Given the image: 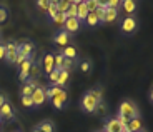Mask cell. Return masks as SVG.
<instances>
[{"label": "cell", "mask_w": 153, "mask_h": 132, "mask_svg": "<svg viewBox=\"0 0 153 132\" xmlns=\"http://www.w3.org/2000/svg\"><path fill=\"white\" fill-rule=\"evenodd\" d=\"M120 116H125L128 121L130 119H135V117H140V110H138L137 104H135L133 100H130V99H126V100H122L118 105V112Z\"/></svg>", "instance_id": "obj_1"}, {"label": "cell", "mask_w": 153, "mask_h": 132, "mask_svg": "<svg viewBox=\"0 0 153 132\" xmlns=\"http://www.w3.org/2000/svg\"><path fill=\"white\" fill-rule=\"evenodd\" d=\"M98 102L100 100H97L92 94L87 90V92L82 95V99H80V109H82V112H85V114H95Z\"/></svg>", "instance_id": "obj_2"}, {"label": "cell", "mask_w": 153, "mask_h": 132, "mask_svg": "<svg viewBox=\"0 0 153 132\" xmlns=\"http://www.w3.org/2000/svg\"><path fill=\"white\" fill-rule=\"evenodd\" d=\"M138 28V20L135 15H126L125 19L120 22V32L123 35H133Z\"/></svg>", "instance_id": "obj_3"}, {"label": "cell", "mask_w": 153, "mask_h": 132, "mask_svg": "<svg viewBox=\"0 0 153 132\" xmlns=\"http://www.w3.org/2000/svg\"><path fill=\"white\" fill-rule=\"evenodd\" d=\"M67 100H68V94H67V90L65 89H60V92H58L57 95H53V97L50 99V104L53 105V109L62 110L63 107H65Z\"/></svg>", "instance_id": "obj_4"}, {"label": "cell", "mask_w": 153, "mask_h": 132, "mask_svg": "<svg viewBox=\"0 0 153 132\" xmlns=\"http://www.w3.org/2000/svg\"><path fill=\"white\" fill-rule=\"evenodd\" d=\"M53 44L55 45H58L60 49H63V47H67V45H70V40H72V35L68 34V32H65L63 28H60L58 32H55V35H53Z\"/></svg>", "instance_id": "obj_5"}, {"label": "cell", "mask_w": 153, "mask_h": 132, "mask_svg": "<svg viewBox=\"0 0 153 132\" xmlns=\"http://www.w3.org/2000/svg\"><path fill=\"white\" fill-rule=\"evenodd\" d=\"M32 100H33V109L42 107V105L47 102V92H45V89L38 86L37 89L33 90V94H32Z\"/></svg>", "instance_id": "obj_6"}, {"label": "cell", "mask_w": 153, "mask_h": 132, "mask_svg": "<svg viewBox=\"0 0 153 132\" xmlns=\"http://www.w3.org/2000/svg\"><path fill=\"white\" fill-rule=\"evenodd\" d=\"M5 47H7V52H5V60H7L8 64H15L17 55H19V44L13 42V40H10V42H8Z\"/></svg>", "instance_id": "obj_7"}, {"label": "cell", "mask_w": 153, "mask_h": 132, "mask_svg": "<svg viewBox=\"0 0 153 132\" xmlns=\"http://www.w3.org/2000/svg\"><path fill=\"white\" fill-rule=\"evenodd\" d=\"M32 65H33V58L32 57H28L27 60H23V62L19 65V79L22 82H25L28 79V74H30Z\"/></svg>", "instance_id": "obj_8"}, {"label": "cell", "mask_w": 153, "mask_h": 132, "mask_svg": "<svg viewBox=\"0 0 153 132\" xmlns=\"http://www.w3.org/2000/svg\"><path fill=\"white\" fill-rule=\"evenodd\" d=\"M63 30L65 32H68L70 35H73V34H76V32L82 28V22L76 17H72V19H67L65 20V23H63Z\"/></svg>", "instance_id": "obj_9"}, {"label": "cell", "mask_w": 153, "mask_h": 132, "mask_svg": "<svg viewBox=\"0 0 153 132\" xmlns=\"http://www.w3.org/2000/svg\"><path fill=\"white\" fill-rule=\"evenodd\" d=\"M13 116H15V112H13V107L10 105V102H5L2 107H0V121H12L13 119Z\"/></svg>", "instance_id": "obj_10"}, {"label": "cell", "mask_w": 153, "mask_h": 132, "mask_svg": "<svg viewBox=\"0 0 153 132\" xmlns=\"http://www.w3.org/2000/svg\"><path fill=\"white\" fill-rule=\"evenodd\" d=\"M55 69V62H53V54H45L42 58V70L43 72H47V75L52 72V70Z\"/></svg>", "instance_id": "obj_11"}, {"label": "cell", "mask_w": 153, "mask_h": 132, "mask_svg": "<svg viewBox=\"0 0 153 132\" xmlns=\"http://www.w3.org/2000/svg\"><path fill=\"white\" fill-rule=\"evenodd\" d=\"M38 87V82L33 80V79H27V80L23 82V86H22V95H32L33 94V90Z\"/></svg>", "instance_id": "obj_12"}, {"label": "cell", "mask_w": 153, "mask_h": 132, "mask_svg": "<svg viewBox=\"0 0 153 132\" xmlns=\"http://www.w3.org/2000/svg\"><path fill=\"white\" fill-rule=\"evenodd\" d=\"M118 15H120L118 8H111V7H107V8H105L103 23H111V22H115V20H118Z\"/></svg>", "instance_id": "obj_13"}, {"label": "cell", "mask_w": 153, "mask_h": 132, "mask_svg": "<svg viewBox=\"0 0 153 132\" xmlns=\"http://www.w3.org/2000/svg\"><path fill=\"white\" fill-rule=\"evenodd\" d=\"M60 52H62V55H63L65 58L78 60V50H76V47H75V45H72V44H70V45H67V47H63V49H62Z\"/></svg>", "instance_id": "obj_14"}, {"label": "cell", "mask_w": 153, "mask_h": 132, "mask_svg": "<svg viewBox=\"0 0 153 132\" xmlns=\"http://www.w3.org/2000/svg\"><path fill=\"white\" fill-rule=\"evenodd\" d=\"M122 7L126 12V15H135L137 14V8H138V2L137 0H123Z\"/></svg>", "instance_id": "obj_15"}, {"label": "cell", "mask_w": 153, "mask_h": 132, "mask_svg": "<svg viewBox=\"0 0 153 132\" xmlns=\"http://www.w3.org/2000/svg\"><path fill=\"white\" fill-rule=\"evenodd\" d=\"M103 130L105 132H120V130H122V124H120V122L113 117V119H110V121L105 122Z\"/></svg>", "instance_id": "obj_16"}, {"label": "cell", "mask_w": 153, "mask_h": 132, "mask_svg": "<svg viewBox=\"0 0 153 132\" xmlns=\"http://www.w3.org/2000/svg\"><path fill=\"white\" fill-rule=\"evenodd\" d=\"M35 50V45H33V42H22V44H19V52L20 54H23V55H27V57H32V52Z\"/></svg>", "instance_id": "obj_17"}, {"label": "cell", "mask_w": 153, "mask_h": 132, "mask_svg": "<svg viewBox=\"0 0 153 132\" xmlns=\"http://www.w3.org/2000/svg\"><path fill=\"white\" fill-rule=\"evenodd\" d=\"M76 69L80 70V72H83V74H90L93 69V64L90 58H83V60H78V64H76Z\"/></svg>", "instance_id": "obj_18"}, {"label": "cell", "mask_w": 153, "mask_h": 132, "mask_svg": "<svg viewBox=\"0 0 153 132\" xmlns=\"http://www.w3.org/2000/svg\"><path fill=\"white\" fill-rule=\"evenodd\" d=\"M87 15H88V7H87V4H85V2H82V4L76 5V19L83 23L85 19H87Z\"/></svg>", "instance_id": "obj_19"}, {"label": "cell", "mask_w": 153, "mask_h": 132, "mask_svg": "<svg viewBox=\"0 0 153 132\" xmlns=\"http://www.w3.org/2000/svg\"><path fill=\"white\" fill-rule=\"evenodd\" d=\"M85 23H87L88 27H98V25H102L100 23V19L97 17V14L95 12H88V15H87V19H85Z\"/></svg>", "instance_id": "obj_20"}, {"label": "cell", "mask_w": 153, "mask_h": 132, "mask_svg": "<svg viewBox=\"0 0 153 132\" xmlns=\"http://www.w3.org/2000/svg\"><path fill=\"white\" fill-rule=\"evenodd\" d=\"M126 125H128L130 132H138V130H142V129H143V125H142V119H140V117H135V119H130Z\"/></svg>", "instance_id": "obj_21"}, {"label": "cell", "mask_w": 153, "mask_h": 132, "mask_svg": "<svg viewBox=\"0 0 153 132\" xmlns=\"http://www.w3.org/2000/svg\"><path fill=\"white\" fill-rule=\"evenodd\" d=\"M37 129L42 132H55V124L52 121H42L37 124Z\"/></svg>", "instance_id": "obj_22"}, {"label": "cell", "mask_w": 153, "mask_h": 132, "mask_svg": "<svg viewBox=\"0 0 153 132\" xmlns=\"http://www.w3.org/2000/svg\"><path fill=\"white\" fill-rule=\"evenodd\" d=\"M68 79H70V72H68V70H60V77H58L57 86L60 87V89H65L67 84H68Z\"/></svg>", "instance_id": "obj_23"}, {"label": "cell", "mask_w": 153, "mask_h": 132, "mask_svg": "<svg viewBox=\"0 0 153 132\" xmlns=\"http://www.w3.org/2000/svg\"><path fill=\"white\" fill-rule=\"evenodd\" d=\"M40 74H42V65H38V64L33 62V65H32V69H30V74H28V79L37 80V79L40 77Z\"/></svg>", "instance_id": "obj_24"}, {"label": "cell", "mask_w": 153, "mask_h": 132, "mask_svg": "<svg viewBox=\"0 0 153 132\" xmlns=\"http://www.w3.org/2000/svg\"><path fill=\"white\" fill-rule=\"evenodd\" d=\"M76 64H78V60H72V58H65L63 60V65H62V70H72L76 67Z\"/></svg>", "instance_id": "obj_25"}, {"label": "cell", "mask_w": 153, "mask_h": 132, "mask_svg": "<svg viewBox=\"0 0 153 132\" xmlns=\"http://www.w3.org/2000/svg\"><path fill=\"white\" fill-rule=\"evenodd\" d=\"M63 60H65V57L62 55V52H57V54H53V62H55V69L62 70V65H63Z\"/></svg>", "instance_id": "obj_26"}, {"label": "cell", "mask_w": 153, "mask_h": 132, "mask_svg": "<svg viewBox=\"0 0 153 132\" xmlns=\"http://www.w3.org/2000/svg\"><path fill=\"white\" fill-rule=\"evenodd\" d=\"M58 77H60V70L58 69H53L52 72L48 74V80H50V86H57L58 82Z\"/></svg>", "instance_id": "obj_27"}, {"label": "cell", "mask_w": 153, "mask_h": 132, "mask_svg": "<svg viewBox=\"0 0 153 132\" xmlns=\"http://www.w3.org/2000/svg\"><path fill=\"white\" fill-rule=\"evenodd\" d=\"M45 12H47V17H48V19L52 20V19H53V17L58 14V7H57V4H50L48 7H47V10H45Z\"/></svg>", "instance_id": "obj_28"}, {"label": "cell", "mask_w": 153, "mask_h": 132, "mask_svg": "<svg viewBox=\"0 0 153 132\" xmlns=\"http://www.w3.org/2000/svg\"><path fill=\"white\" fill-rule=\"evenodd\" d=\"M65 20H67V15L63 14V12H58L57 15L52 19V22L53 23H57V25H60V27H63V23H65Z\"/></svg>", "instance_id": "obj_29"}, {"label": "cell", "mask_w": 153, "mask_h": 132, "mask_svg": "<svg viewBox=\"0 0 153 132\" xmlns=\"http://www.w3.org/2000/svg\"><path fill=\"white\" fill-rule=\"evenodd\" d=\"M88 92L92 94L97 100H103V89H102V87H93V89H90Z\"/></svg>", "instance_id": "obj_30"}, {"label": "cell", "mask_w": 153, "mask_h": 132, "mask_svg": "<svg viewBox=\"0 0 153 132\" xmlns=\"http://www.w3.org/2000/svg\"><path fill=\"white\" fill-rule=\"evenodd\" d=\"M22 105L23 107H27V109H32V107H33L32 95H22Z\"/></svg>", "instance_id": "obj_31"}, {"label": "cell", "mask_w": 153, "mask_h": 132, "mask_svg": "<svg viewBox=\"0 0 153 132\" xmlns=\"http://www.w3.org/2000/svg\"><path fill=\"white\" fill-rule=\"evenodd\" d=\"M67 19H72V17H76V4H70L68 10L65 12Z\"/></svg>", "instance_id": "obj_32"}, {"label": "cell", "mask_w": 153, "mask_h": 132, "mask_svg": "<svg viewBox=\"0 0 153 132\" xmlns=\"http://www.w3.org/2000/svg\"><path fill=\"white\" fill-rule=\"evenodd\" d=\"M8 19V8L4 7V5H0V23L5 22Z\"/></svg>", "instance_id": "obj_33"}, {"label": "cell", "mask_w": 153, "mask_h": 132, "mask_svg": "<svg viewBox=\"0 0 153 132\" xmlns=\"http://www.w3.org/2000/svg\"><path fill=\"white\" fill-rule=\"evenodd\" d=\"M97 114H100V116H105L107 114V105L103 104V100H100L98 102V105H97V110H95Z\"/></svg>", "instance_id": "obj_34"}, {"label": "cell", "mask_w": 153, "mask_h": 132, "mask_svg": "<svg viewBox=\"0 0 153 132\" xmlns=\"http://www.w3.org/2000/svg\"><path fill=\"white\" fill-rule=\"evenodd\" d=\"M57 7H58V12H63V14H65V12L68 10L70 4H67L65 0H60V2H58V4H57Z\"/></svg>", "instance_id": "obj_35"}, {"label": "cell", "mask_w": 153, "mask_h": 132, "mask_svg": "<svg viewBox=\"0 0 153 132\" xmlns=\"http://www.w3.org/2000/svg\"><path fill=\"white\" fill-rule=\"evenodd\" d=\"M88 7V12H95L97 8H98V4H97V0H88V2H85Z\"/></svg>", "instance_id": "obj_36"}, {"label": "cell", "mask_w": 153, "mask_h": 132, "mask_svg": "<svg viewBox=\"0 0 153 132\" xmlns=\"http://www.w3.org/2000/svg\"><path fill=\"white\" fill-rule=\"evenodd\" d=\"M48 5H50V0H37V7L42 8V10H47Z\"/></svg>", "instance_id": "obj_37"}, {"label": "cell", "mask_w": 153, "mask_h": 132, "mask_svg": "<svg viewBox=\"0 0 153 132\" xmlns=\"http://www.w3.org/2000/svg\"><path fill=\"white\" fill-rule=\"evenodd\" d=\"M108 7L120 8V7H122V0H108Z\"/></svg>", "instance_id": "obj_38"}, {"label": "cell", "mask_w": 153, "mask_h": 132, "mask_svg": "<svg viewBox=\"0 0 153 132\" xmlns=\"http://www.w3.org/2000/svg\"><path fill=\"white\" fill-rule=\"evenodd\" d=\"M115 119H117V121H118L122 125H126V124H128V119H126L125 116H120V114H117V116H115Z\"/></svg>", "instance_id": "obj_39"}, {"label": "cell", "mask_w": 153, "mask_h": 132, "mask_svg": "<svg viewBox=\"0 0 153 132\" xmlns=\"http://www.w3.org/2000/svg\"><path fill=\"white\" fill-rule=\"evenodd\" d=\"M5 52H7L5 44H0V60H2V58H5Z\"/></svg>", "instance_id": "obj_40"}, {"label": "cell", "mask_w": 153, "mask_h": 132, "mask_svg": "<svg viewBox=\"0 0 153 132\" xmlns=\"http://www.w3.org/2000/svg\"><path fill=\"white\" fill-rule=\"evenodd\" d=\"M97 4H98L100 7H105V8H107V7H108V0H97Z\"/></svg>", "instance_id": "obj_41"}, {"label": "cell", "mask_w": 153, "mask_h": 132, "mask_svg": "<svg viewBox=\"0 0 153 132\" xmlns=\"http://www.w3.org/2000/svg\"><path fill=\"white\" fill-rule=\"evenodd\" d=\"M148 100L153 104V86H152V89H150V92H148Z\"/></svg>", "instance_id": "obj_42"}, {"label": "cell", "mask_w": 153, "mask_h": 132, "mask_svg": "<svg viewBox=\"0 0 153 132\" xmlns=\"http://www.w3.org/2000/svg\"><path fill=\"white\" fill-rule=\"evenodd\" d=\"M5 102H7V99H5L4 95H0V107H2V105H4Z\"/></svg>", "instance_id": "obj_43"}, {"label": "cell", "mask_w": 153, "mask_h": 132, "mask_svg": "<svg viewBox=\"0 0 153 132\" xmlns=\"http://www.w3.org/2000/svg\"><path fill=\"white\" fill-rule=\"evenodd\" d=\"M82 2H83V0H73L72 4H76V5H78V4H82Z\"/></svg>", "instance_id": "obj_44"}, {"label": "cell", "mask_w": 153, "mask_h": 132, "mask_svg": "<svg viewBox=\"0 0 153 132\" xmlns=\"http://www.w3.org/2000/svg\"><path fill=\"white\" fill-rule=\"evenodd\" d=\"M60 0H50V4H58Z\"/></svg>", "instance_id": "obj_45"}, {"label": "cell", "mask_w": 153, "mask_h": 132, "mask_svg": "<svg viewBox=\"0 0 153 132\" xmlns=\"http://www.w3.org/2000/svg\"><path fill=\"white\" fill-rule=\"evenodd\" d=\"M33 132H42V130H38V129H37V127H35V129H33Z\"/></svg>", "instance_id": "obj_46"}, {"label": "cell", "mask_w": 153, "mask_h": 132, "mask_svg": "<svg viewBox=\"0 0 153 132\" xmlns=\"http://www.w3.org/2000/svg\"><path fill=\"white\" fill-rule=\"evenodd\" d=\"M65 2H67V4H72V2H73V0H65Z\"/></svg>", "instance_id": "obj_47"}, {"label": "cell", "mask_w": 153, "mask_h": 132, "mask_svg": "<svg viewBox=\"0 0 153 132\" xmlns=\"http://www.w3.org/2000/svg\"><path fill=\"white\" fill-rule=\"evenodd\" d=\"M138 132H146V130H145V129H142V130H138Z\"/></svg>", "instance_id": "obj_48"}, {"label": "cell", "mask_w": 153, "mask_h": 132, "mask_svg": "<svg viewBox=\"0 0 153 132\" xmlns=\"http://www.w3.org/2000/svg\"><path fill=\"white\" fill-rule=\"evenodd\" d=\"M0 40H2V30H0Z\"/></svg>", "instance_id": "obj_49"}, {"label": "cell", "mask_w": 153, "mask_h": 132, "mask_svg": "<svg viewBox=\"0 0 153 132\" xmlns=\"http://www.w3.org/2000/svg\"><path fill=\"white\" fill-rule=\"evenodd\" d=\"M0 130H2V121H0Z\"/></svg>", "instance_id": "obj_50"}, {"label": "cell", "mask_w": 153, "mask_h": 132, "mask_svg": "<svg viewBox=\"0 0 153 132\" xmlns=\"http://www.w3.org/2000/svg\"><path fill=\"white\" fill-rule=\"evenodd\" d=\"M83 2H88V0H83Z\"/></svg>", "instance_id": "obj_51"}, {"label": "cell", "mask_w": 153, "mask_h": 132, "mask_svg": "<svg viewBox=\"0 0 153 132\" xmlns=\"http://www.w3.org/2000/svg\"><path fill=\"white\" fill-rule=\"evenodd\" d=\"M102 132H105V130H102Z\"/></svg>", "instance_id": "obj_52"}, {"label": "cell", "mask_w": 153, "mask_h": 132, "mask_svg": "<svg viewBox=\"0 0 153 132\" xmlns=\"http://www.w3.org/2000/svg\"><path fill=\"white\" fill-rule=\"evenodd\" d=\"M122 2H123V0H122Z\"/></svg>", "instance_id": "obj_53"}]
</instances>
